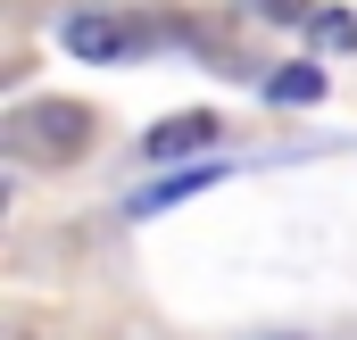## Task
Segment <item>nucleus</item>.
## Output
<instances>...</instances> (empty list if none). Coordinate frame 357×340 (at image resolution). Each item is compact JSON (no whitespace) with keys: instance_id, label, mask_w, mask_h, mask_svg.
Returning a JSON list of instances; mask_svg holds the SVG:
<instances>
[{"instance_id":"obj_1","label":"nucleus","mask_w":357,"mask_h":340,"mask_svg":"<svg viewBox=\"0 0 357 340\" xmlns=\"http://www.w3.org/2000/svg\"><path fill=\"white\" fill-rule=\"evenodd\" d=\"M0 141L17 158H33V167H59V158H75L91 141V108H75V100H25V108H8Z\"/></svg>"},{"instance_id":"obj_2","label":"nucleus","mask_w":357,"mask_h":340,"mask_svg":"<svg viewBox=\"0 0 357 340\" xmlns=\"http://www.w3.org/2000/svg\"><path fill=\"white\" fill-rule=\"evenodd\" d=\"M50 42H59L67 59L108 67V59H125V50H133V25H125V17H100V8H67V17L50 25Z\"/></svg>"},{"instance_id":"obj_3","label":"nucleus","mask_w":357,"mask_h":340,"mask_svg":"<svg viewBox=\"0 0 357 340\" xmlns=\"http://www.w3.org/2000/svg\"><path fill=\"white\" fill-rule=\"evenodd\" d=\"M216 133H225L216 108H175V116H158V125L142 133V158H150V167H175V158H199Z\"/></svg>"},{"instance_id":"obj_4","label":"nucleus","mask_w":357,"mask_h":340,"mask_svg":"<svg viewBox=\"0 0 357 340\" xmlns=\"http://www.w3.org/2000/svg\"><path fill=\"white\" fill-rule=\"evenodd\" d=\"M266 100H274V108H316V100H324V67H316V59L274 67V75H266Z\"/></svg>"},{"instance_id":"obj_5","label":"nucleus","mask_w":357,"mask_h":340,"mask_svg":"<svg viewBox=\"0 0 357 340\" xmlns=\"http://www.w3.org/2000/svg\"><path fill=\"white\" fill-rule=\"evenodd\" d=\"M208 183H225V167H191L175 183H158V191H133V216H158V208H175V199H199Z\"/></svg>"},{"instance_id":"obj_6","label":"nucleus","mask_w":357,"mask_h":340,"mask_svg":"<svg viewBox=\"0 0 357 340\" xmlns=\"http://www.w3.org/2000/svg\"><path fill=\"white\" fill-rule=\"evenodd\" d=\"M307 42H316L324 59H349L357 50V17L349 8H316V17H307Z\"/></svg>"}]
</instances>
